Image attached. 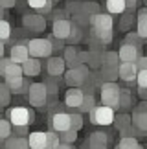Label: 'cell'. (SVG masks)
<instances>
[{"instance_id":"cell-1","label":"cell","mask_w":147,"mask_h":149,"mask_svg":"<svg viewBox=\"0 0 147 149\" xmlns=\"http://www.w3.org/2000/svg\"><path fill=\"white\" fill-rule=\"evenodd\" d=\"M120 90L121 87L116 81H103L99 85V94H101V103L109 105L116 111L120 109Z\"/></svg>"},{"instance_id":"cell-2","label":"cell","mask_w":147,"mask_h":149,"mask_svg":"<svg viewBox=\"0 0 147 149\" xmlns=\"http://www.w3.org/2000/svg\"><path fill=\"white\" fill-rule=\"evenodd\" d=\"M114 116H116V111L109 105H96L92 111L88 112V120L92 125H110L114 122Z\"/></svg>"},{"instance_id":"cell-3","label":"cell","mask_w":147,"mask_h":149,"mask_svg":"<svg viewBox=\"0 0 147 149\" xmlns=\"http://www.w3.org/2000/svg\"><path fill=\"white\" fill-rule=\"evenodd\" d=\"M8 120L11 122L13 127L19 125H31L35 122V112L30 111L28 107H13L8 111Z\"/></svg>"},{"instance_id":"cell-4","label":"cell","mask_w":147,"mask_h":149,"mask_svg":"<svg viewBox=\"0 0 147 149\" xmlns=\"http://www.w3.org/2000/svg\"><path fill=\"white\" fill-rule=\"evenodd\" d=\"M28 50H30L31 57H50L53 54V44L50 39H31L28 42Z\"/></svg>"},{"instance_id":"cell-5","label":"cell","mask_w":147,"mask_h":149,"mask_svg":"<svg viewBox=\"0 0 147 149\" xmlns=\"http://www.w3.org/2000/svg\"><path fill=\"white\" fill-rule=\"evenodd\" d=\"M88 74H90L88 65H79V66L68 68V70L64 72V83L68 85V87H81Z\"/></svg>"},{"instance_id":"cell-6","label":"cell","mask_w":147,"mask_h":149,"mask_svg":"<svg viewBox=\"0 0 147 149\" xmlns=\"http://www.w3.org/2000/svg\"><path fill=\"white\" fill-rule=\"evenodd\" d=\"M28 100L33 107H44L48 100V90L44 83H31L30 90H28Z\"/></svg>"},{"instance_id":"cell-7","label":"cell","mask_w":147,"mask_h":149,"mask_svg":"<svg viewBox=\"0 0 147 149\" xmlns=\"http://www.w3.org/2000/svg\"><path fill=\"white\" fill-rule=\"evenodd\" d=\"M0 76L4 79H11V77L24 76V70H22V65L11 61L9 57H0Z\"/></svg>"},{"instance_id":"cell-8","label":"cell","mask_w":147,"mask_h":149,"mask_svg":"<svg viewBox=\"0 0 147 149\" xmlns=\"http://www.w3.org/2000/svg\"><path fill=\"white\" fill-rule=\"evenodd\" d=\"M90 28L99 31H112L114 28V19L110 13H98L94 17H90Z\"/></svg>"},{"instance_id":"cell-9","label":"cell","mask_w":147,"mask_h":149,"mask_svg":"<svg viewBox=\"0 0 147 149\" xmlns=\"http://www.w3.org/2000/svg\"><path fill=\"white\" fill-rule=\"evenodd\" d=\"M4 83L9 87L11 94H28L31 83L28 76H19V77H11V79H4Z\"/></svg>"},{"instance_id":"cell-10","label":"cell","mask_w":147,"mask_h":149,"mask_svg":"<svg viewBox=\"0 0 147 149\" xmlns=\"http://www.w3.org/2000/svg\"><path fill=\"white\" fill-rule=\"evenodd\" d=\"M50 127L55 133H63V131H68L70 129V114L68 112H53L52 118H50Z\"/></svg>"},{"instance_id":"cell-11","label":"cell","mask_w":147,"mask_h":149,"mask_svg":"<svg viewBox=\"0 0 147 149\" xmlns=\"http://www.w3.org/2000/svg\"><path fill=\"white\" fill-rule=\"evenodd\" d=\"M22 24H24V28H28V30L42 31L44 28H46V19H44V15H41V13H28V15L22 17Z\"/></svg>"},{"instance_id":"cell-12","label":"cell","mask_w":147,"mask_h":149,"mask_svg":"<svg viewBox=\"0 0 147 149\" xmlns=\"http://www.w3.org/2000/svg\"><path fill=\"white\" fill-rule=\"evenodd\" d=\"M46 72H48V76H52V77H61V76H64V72H66V61L63 59V57H52L50 55L48 57V63H46Z\"/></svg>"},{"instance_id":"cell-13","label":"cell","mask_w":147,"mask_h":149,"mask_svg":"<svg viewBox=\"0 0 147 149\" xmlns=\"http://www.w3.org/2000/svg\"><path fill=\"white\" fill-rule=\"evenodd\" d=\"M72 30V20L68 19H55L53 20V28H52V35L61 39V41H66L70 35Z\"/></svg>"},{"instance_id":"cell-14","label":"cell","mask_w":147,"mask_h":149,"mask_svg":"<svg viewBox=\"0 0 147 149\" xmlns=\"http://www.w3.org/2000/svg\"><path fill=\"white\" fill-rule=\"evenodd\" d=\"M118 55H120V61L136 63L138 57L142 55V54H140V48L136 46V44L125 42V44H121V46H120V50H118Z\"/></svg>"},{"instance_id":"cell-15","label":"cell","mask_w":147,"mask_h":149,"mask_svg":"<svg viewBox=\"0 0 147 149\" xmlns=\"http://www.w3.org/2000/svg\"><path fill=\"white\" fill-rule=\"evenodd\" d=\"M83 98H85V92L81 90V87H70L64 94V105L68 109H77L81 105Z\"/></svg>"},{"instance_id":"cell-16","label":"cell","mask_w":147,"mask_h":149,"mask_svg":"<svg viewBox=\"0 0 147 149\" xmlns=\"http://www.w3.org/2000/svg\"><path fill=\"white\" fill-rule=\"evenodd\" d=\"M136 74H138V66L136 63H129V61H121L118 65V76L123 81H134L136 79Z\"/></svg>"},{"instance_id":"cell-17","label":"cell","mask_w":147,"mask_h":149,"mask_svg":"<svg viewBox=\"0 0 147 149\" xmlns=\"http://www.w3.org/2000/svg\"><path fill=\"white\" fill-rule=\"evenodd\" d=\"M85 144H87L88 149H107V146H109V136L105 133H101V131H94Z\"/></svg>"},{"instance_id":"cell-18","label":"cell","mask_w":147,"mask_h":149,"mask_svg":"<svg viewBox=\"0 0 147 149\" xmlns=\"http://www.w3.org/2000/svg\"><path fill=\"white\" fill-rule=\"evenodd\" d=\"M132 125L136 127L142 134H147V109L136 107L132 111Z\"/></svg>"},{"instance_id":"cell-19","label":"cell","mask_w":147,"mask_h":149,"mask_svg":"<svg viewBox=\"0 0 147 149\" xmlns=\"http://www.w3.org/2000/svg\"><path fill=\"white\" fill-rule=\"evenodd\" d=\"M30 50H28V44H13L9 50V59L19 63V65H22L24 61L30 59Z\"/></svg>"},{"instance_id":"cell-20","label":"cell","mask_w":147,"mask_h":149,"mask_svg":"<svg viewBox=\"0 0 147 149\" xmlns=\"http://www.w3.org/2000/svg\"><path fill=\"white\" fill-rule=\"evenodd\" d=\"M41 68H42L41 59H37V57H30L28 61L22 63L24 76H28V77H35V76H39V74H41Z\"/></svg>"},{"instance_id":"cell-21","label":"cell","mask_w":147,"mask_h":149,"mask_svg":"<svg viewBox=\"0 0 147 149\" xmlns=\"http://www.w3.org/2000/svg\"><path fill=\"white\" fill-rule=\"evenodd\" d=\"M30 149H46V133L42 131H33L28 134Z\"/></svg>"},{"instance_id":"cell-22","label":"cell","mask_w":147,"mask_h":149,"mask_svg":"<svg viewBox=\"0 0 147 149\" xmlns=\"http://www.w3.org/2000/svg\"><path fill=\"white\" fill-rule=\"evenodd\" d=\"M112 39H114V33H112V31H99V30L90 28V41H96V42L107 46V44L112 42Z\"/></svg>"},{"instance_id":"cell-23","label":"cell","mask_w":147,"mask_h":149,"mask_svg":"<svg viewBox=\"0 0 147 149\" xmlns=\"http://www.w3.org/2000/svg\"><path fill=\"white\" fill-rule=\"evenodd\" d=\"M4 149H30V142H28L26 136H15L11 134L8 140H6Z\"/></svg>"},{"instance_id":"cell-24","label":"cell","mask_w":147,"mask_h":149,"mask_svg":"<svg viewBox=\"0 0 147 149\" xmlns=\"http://www.w3.org/2000/svg\"><path fill=\"white\" fill-rule=\"evenodd\" d=\"M77 55H79V50L76 48V44H70V46L64 48L63 59L66 61V66H68V68H74V66H79V65H81L79 59H77Z\"/></svg>"},{"instance_id":"cell-25","label":"cell","mask_w":147,"mask_h":149,"mask_svg":"<svg viewBox=\"0 0 147 149\" xmlns=\"http://www.w3.org/2000/svg\"><path fill=\"white\" fill-rule=\"evenodd\" d=\"M28 6L31 9H35L37 13H52V8H53V2L52 0H28Z\"/></svg>"},{"instance_id":"cell-26","label":"cell","mask_w":147,"mask_h":149,"mask_svg":"<svg viewBox=\"0 0 147 149\" xmlns=\"http://www.w3.org/2000/svg\"><path fill=\"white\" fill-rule=\"evenodd\" d=\"M136 33L142 39H147V6L138 11V20H136Z\"/></svg>"},{"instance_id":"cell-27","label":"cell","mask_w":147,"mask_h":149,"mask_svg":"<svg viewBox=\"0 0 147 149\" xmlns=\"http://www.w3.org/2000/svg\"><path fill=\"white\" fill-rule=\"evenodd\" d=\"M105 8L107 13H110L112 17L125 13V0H105Z\"/></svg>"},{"instance_id":"cell-28","label":"cell","mask_w":147,"mask_h":149,"mask_svg":"<svg viewBox=\"0 0 147 149\" xmlns=\"http://www.w3.org/2000/svg\"><path fill=\"white\" fill-rule=\"evenodd\" d=\"M120 55H118V52H103V65L105 68H118L120 65Z\"/></svg>"},{"instance_id":"cell-29","label":"cell","mask_w":147,"mask_h":149,"mask_svg":"<svg viewBox=\"0 0 147 149\" xmlns=\"http://www.w3.org/2000/svg\"><path fill=\"white\" fill-rule=\"evenodd\" d=\"M90 55H88V68L92 70H98L103 65V52H98V50H88Z\"/></svg>"},{"instance_id":"cell-30","label":"cell","mask_w":147,"mask_h":149,"mask_svg":"<svg viewBox=\"0 0 147 149\" xmlns=\"http://www.w3.org/2000/svg\"><path fill=\"white\" fill-rule=\"evenodd\" d=\"M98 77H99V81L103 83V81H116L118 77V68H105V66H101V72H98Z\"/></svg>"},{"instance_id":"cell-31","label":"cell","mask_w":147,"mask_h":149,"mask_svg":"<svg viewBox=\"0 0 147 149\" xmlns=\"http://www.w3.org/2000/svg\"><path fill=\"white\" fill-rule=\"evenodd\" d=\"M94 107H96V98H94V94H85V98H83V101H81V105H79L76 111L83 114V112H90Z\"/></svg>"},{"instance_id":"cell-32","label":"cell","mask_w":147,"mask_h":149,"mask_svg":"<svg viewBox=\"0 0 147 149\" xmlns=\"http://www.w3.org/2000/svg\"><path fill=\"white\" fill-rule=\"evenodd\" d=\"M114 127L118 131H123V129H127L129 125H132V118H131V114H120V116H114Z\"/></svg>"},{"instance_id":"cell-33","label":"cell","mask_w":147,"mask_h":149,"mask_svg":"<svg viewBox=\"0 0 147 149\" xmlns=\"http://www.w3.org/2000/svg\"><path fill=\"white\" fill-rule=\"evenodd\" d=\"M11 134H13V125H11V122L0 118V140H8Z\"/></svg>"},{"instance_id":"cell-34","label":"cell","mask_w":147,"mask_h":149,"mask_svg":"<svg viewBox=\"0 0 147 149\" xmlns=\"http://www.w3.org/2000/svg\"><path fill=\"white\" fill-rule=\"evenodd\" d=\"M81 39H83V28L77 26L76 22H72V30H70V35H68V39H66V41L72 42V44H76V42L81 41Z\"/></svg>"},{"instance_id":"cell-35","label":"cell","mask_w":147,"mask_h":149,"mask_svg":"<svg viewBox=\"0 0 147 149\" xmlns=\"http://www.w3.org/2000/svg\"><path fill=\"white\" fill-rule=\"evenodd\" d=\"M11 101V90L6 83H0V107H6L9 105Z\"/></svg>"},{"instance_id":"cell-36","label":"cell","mask_w":147,"mask_h":149,"mask_svg":"<svg viewBox=\"0 0 147 149\" xmlns=\"http://www.w3.org/2000/svg\"><path fill=\"white\" fill-rule=\"evenodd\" d=\"M59 140L66 142V144H74V142L77 140V131L72 129V127L68 131H63V133H59Z\"/></svg>"},{"instance_id":"cell-37","label":"cell","mask_w":147,"mask_h":149,"mask_svg":"<svg viewBox=\"0 0 147 149\" xmlns=\"http://www.w3.org/2000/svg\"><path fill=\"white\" fill-rule=\"evenodd\" d=\"M83 13H87L88 17H94L101 13V8L98 2H83Z\"/></svg>"},{"instance_id":"cell-38","label":"cell","mask_w":147,"mask_h":149,"mask_svg":"<svg viewBox=\"0 0 147 149\" xmlns=\"http://www.w3.org/2000/svg\"><path fill=\"white\" fill-rule=\"evenodd\" d=\"M59 133H55V131H48L46 133V149H55L59 146Z\"/></svg>"},{"instance_id":"cell-39","label":"cell","mask_w":147,"mask_h":149,"mask_svg":"<svg viewBox=\"0 0 147 149\" xmlns=\"http://www.w3.org/2000/svg\"><path fill=\"white\" fill-rule=\"evenodd\" d=\"M72 22H76L77 26H81V28H87V26H90V17L87 15V13H83V11H79V13H76V15H72Z\"/></svg>"},{"instance_id":"cell-40","label":"cell","mask_w":147,"mask_h":149,"mask_svg":"<svg viewBox=\"0 0 147 149\" xmlns=\"http://www.w3.org/2000/svg\"><path fill=\"white\" fill-rule=\"evenodd\" d=\"M131 92H129L127 88H121L120 90V109L121 111H125V109L131 107Z\"/></svg>"},{"instance_id":"cell-41","label":"cell","mask_w":147,"mask_h":149,"mask_svg":"<svg viewBox=\"0 0 147 149\" xmlns=\"http://www.w3.org/2000/svg\"><path fill=\"white\" fill-rule=\"evenodd\" d=\"M11 37V24L8 20L0 19V41H8Z\"/></svg>"},{"instance_id":"cell-42","label":"cell","mask_w":147,"mask_h":149,"mask_svg":"<svg viewBox=\"0 0 147 149\" xmlns=\"http://www.w3.org/2000/svg\"><path fill=\"white\" fill-rule=\"evenodd\" d=\"M132 20H134L132 13H129V11H125V13H121V20H120V30H129V28H132Z\"/></svg>"},{"instance_id":"cell-43","label":"cell","mask_w":147,"mask_h":149,"mask_svg":"<svg viewBox=\"0 0 147 149\" xmlns=\"http://www.w3.org/2000/svg\"><path fill=\"white\" fill-rule=\"evenodd\" d=\"M83 116H81V112H74V114H70V127L72 129H76V131H79L83 127Z\"/></svg>"},{"instance_id":"cell-44","label":"cell","mask_w":147,"mask_h":149,"mask_svg":"<svg viewBox=\"0 0 147 149\" xmlns=\"http://www.w3.org/2000/svg\"><path fill=\"white\" fill-rule=\"evenodd\" d=\"M44 85H46L48 96H50V94H57V90H59V85L55 83V77H52V76H50L48 79H44Z\"/></svg>"},{"instance_id":"cell-45","label":"cell","mask_w":147,"mask_h":149,"mask_svg":"<svg viewBox=\"0 0 147 149\" xmlns=\"http://www.w3.org/2000/svg\"><path fill=\"white\" fill-rule=\"evenodd\" d=\"M136 83H138V88H147V70H138Z\"/></svg>"},{"instance_id":"cell-46","label":"cell","mask_w":147,"mask_h":149,"mask_svg":"<svg viewBox=\"0 0 147 149\" xmlns=\"http://www.w3.org/2000/svg\"><path fill=\"white\" fill-rule=\"evenodd\" d=\"M79 11H83V2H68V6H66V13L76 15V13H79Z\"/></svg>"},{"instance_id":"cell-47","label":"cell","mask_w":147,"mask_h":149,"mask_svg":"<svg viewBox=\"0 0 147 149\" xmlns=\"http://www.w3.org/2000/svg\"><path fill=\"white\" fill-rule=\"evenodd\" d=\"M28 127H30V125H19V127H13L15 136H28Z\"/></svg>"},{"instance_id":"cell-48","label":"cell","mask_w":147,"mask_h":149,"mask_svg":"<svg viewBox=\"0 0 147 149\" xmlns=\"http://www.w3.org/2000/svg\"><path fill=\"white\" fill-rule=\"evenodd\" d=\"M136 66H138V70H147V55H140L138 57Z\"/></svg>"},{"instance_id":"cell-49","label":"cell","mask_w":147,"mask_h":149,"mask_svg":"<svg viewBox=\"0 0 147 149\" xmlns=\"http://www.w3.org/2000/svg\"><path fill=\"white\" fill-rule=\"evenodd\" d=\"M50 41H52V44H53V52L55 50H61V48H64V44H63V41H61V39H57V37H48Z\"/></svg>"},{"instance_id":"cell-50","label":"cell","mask_w":147,"mask_h":149,"mask_svg":"<svg viewBox=\"0 0 147 149\" xmlns=\"http://www.w3.org/2000/svg\"><path fill=\"white\" fill-rule=\"evenodd\" d=\"M140 39H142V37H140L138 33H134V35L131 33V35H127L125 42H131V44H136V46H138V44H140Z\"/></svg>"},{"instance_id":"cell-51","label":"cell","mask_w":147,"mask_h":149,"mask_svg":"<svg viewBox=\"0 0 147 149\" xmlns=\"http://www.w3.org/2000/svg\"><path fill=\"white\" fill-rule=\"evenodd\" d=\"M88 55H90V52H79V55H77V59L81 65H88Z\"/></svg>"},{"instance_id":"cell-52","label":"cell","mask_w":147,"mask_h":149,"mask_svg":"<svg viewBox=\"0 0 147 149\" xmlns=\"http://www.w3.org/2000/svg\"><path fill=\"white\" fill-rule=\"evenodd\" d=\"M136 2H138V0H125V11L132 13V11L136 9Z\"/></svg>"},{"instance_id":"cell-53","label":"cell","mask_w":147,"mask_h":149,"mask_svg":"<svg viewBox=\"0 0 147 149\" xmlns=\"http://www.w3.org/2000/svg\"><path fill=\"white\" fill-rule=\"evenodd\" d=\"M17 0H0V8L4 9H9V8H15Z\"/></svg>"},{"instance_id":"cell-54","label":"cell","mask_w":147,"mask_h":149,"mask_svg":"<svg viewBox=\"0 0 147 149\" xmlns=\"http://www.w3.org/2000/svg\"><path fill=\"white\" fill-rule=\"evenodd\" d=\"M55 149H74L72 144H66V142H59V146L55 147Z\"/></svg>"},{"instance_id":"cell-55","label":"cell","mask_w":147,"mask_h":149,"mask_svg":"<svg viewBox=\"0 0 147 149\" xmlns=\"http://www.w3.org/2000/svg\"><path fill=\"white\" fill-rule=\"evenodd\" d=\"M138 94L142 100H147V88H138Z\"/></svg>"},{"instance_id":"cell-56","label":"cell","mask_w":147,"mask_h":149,"mask_svg":"<svg viewBox=\"0 0 147 149\" xmlns=\"http://www.w3.org/2000/svg\"><path fill=\"white\" fill-rule=\"evenodd\" d=\"M0 57H4V41H0Z\"/></svg>"},{"instance_id":"cell-57","label":"cell","mask_w":147,"mask_h":149,"mask_svg":"<svg viewBox=\"0 0 147 149\" xmlns=\"http://www.w3.org/2000/svg\"><path fill=\"white\" fill-rule=\"evenodd\" d=\"M136 149H145V147H144V146H140V144H138V147H136Z\"/></svg>"},{"instance_id":"cell-58","label":"cell","mask_w":147,"mask_h":149,"mask_svg":"<svg viewBox=\"0 0 147 149\" xmlns=\"http://www.w3.org/2000/svg\"><path fill=\"white\" fill-rule=\"evenodd\" d=\"M52 2H59V0H52Z\"/></svg>"},{"instance_id":"cell-59","label":"cell","mask_w":147,"mask_h":149,"mask_svg":"<svg viewBox=\"0 0 147 149\" xmlns=\"http://www.w3.org/2000/svg\"><path fill=\"white\" fill-rule=\"evenodd\" d=\"M145 4H147V0H145Z\"/></svg>"},{"instance_id":"cell-60","label":"cell","mask_w":147,"mask_h":149,"mask_svg":"<svg viewBox=\"0 0 147 149\" xmlns=\"http://www.w3.org/2000/svg\"><path fill=\"white\" fill-rule=\"evenodd\" d=\"M0 15H2V13H0Z\"/></svg>"}]
</instances>
